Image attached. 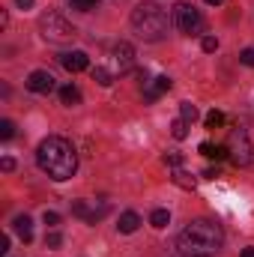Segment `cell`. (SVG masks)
Listing matches in <instances>:
<instances>
[{
    "label": "cell",
    "mask_w": 254,
    "mask_h": 257,
    "mask_svg": "<svg viewBox=\"0 0 254 257\" xmlns=\"http://www.w3.org/2000/svg\"><path fill=\"white\" fill-rule=\"evenodd\" d=\"M36 165L54 180V183H63V180H72L75 171H78V153L75 147L66 141V138H45L36 150Z\"/></svg>",
    "instance_id": "6da1fadb"
},
{
    "label": "cell",
    "mask_w": 254,
    "mask_h": 257,
    "mask_svg": "<svg viewBox=\"0 0 254 257\" xmlns=\"http://www.w3.org/2000/svg\"><path fill=\"white\" fill-rule=\"evenodd\" d=\"M221 245H224L221 227L215 221H206V218L191 221L177 239V248L183 257H215L221 251Z\"/></svg>",
    "instance_id": "7a4b0ae2"
},
{
    "label": "cell",
    "mask_w": 254,
    "mask_h": 257,
    "mask_svg": "<svg viewBox=\"0 0 254 257\" xmlns=\"http://www.w3.org/2000/svg\"><path fill=\"white\" fill-rule=\"evenodd\" d=\"M132 27L144 42H159L168 33V15H165V9L159 3L144 0V3H138L132 9Z\"/></svg>",
    "instance_id": "3957f363"
},
{
    "label": "cell",
    "mask_w": 254,
    "mask_h": 257,
    "mask_svg": "<svg viewBox=\"0 0 254 257\" xmlns=\"http://www.w3.org/2000/svg\"><path fill=\"white\" fill-rule=\"evenodd\" d=\"M39 33H42L48 42H54V45H69V42L78 36V30L72 27V21H66L60 12H45V15L39 18Z\"/></svg>",
    "instance_id": "277c9868"
},
{
    "label": "cell",
    "mask_w": 254,
    "mask_h": 257,
    "mask_svg": "<svg viewBox=\"0 0 254 257\" xmlns=\"http://www.w3.org/2000/svg\"><path fill=\"white\" fill-rule=\"evenodd\" d=\"M227 150H230V159H233L236 168H248V165L254 162V147H251V141H248V132H245V128L236 126L233 132H230Z\"/></svg>",
    "instance_id": "5b68a950"
},
{
    "label": "cell",
    "mask_w": 254,
    "mask_h": 257,
    "mask_svg": "<svg viewBox=\"0 0 254 257\" xmlns=\"http://www.w3.org/2000/svg\"><path fill=\"white\" fill-rule=\"evenodd\" d=\"M171 18H174V27H177L180 33H186V36L200 33V27H203V18H200V12H197L191 3H177Z\"/></svg>",
    "instance_id": "8992f818"
},
{
    "label": "cell",
    "mask_w": 254,
    "mask_h": 257,
    "mask_svg": "<svg viewBox=\"0 0 254 257\" xmlns=\"http://www.w3.org/2000/svg\"><path fill=\"white\" fill-rule=\"evenodd\" d=\"M54 87H57V78L51 72H45V69L30 72V78H27V90L30 93H51Z\"/></svg>",
    "instance_id": "52a82bcc"
},
{
    "label": "cell",
    "mask_w": 254,
    "mask_h": 257,
    "mask_svg": "<svg viewBox=\"0 0 254 257\" xmlns=\"http://www.w3.org/2000/svg\"><path fill=\"white\" fill-rule=\"evenodd\" d=\"M72 215H78V218L96 224L102 215H108V203H102V206H90L87 200H75V203H72Z\"/></svg>",
    "instance_id": "ba28073f"
},
{
    "label": "cell",
    "mask_w": 254,
    "mask_h": 257,
    "mask_svg": "<svg viewBox=\"0 0 254 257\" xmlns=\"http://www.w3.org/2000/svg\"><path fill=\"white\" fill-rule=\"evenodd\" d=\"M114 60L120 66V75L132 72V66H135V48H132L129 42H117V45H114Z\"/></svg>",
    "instance_id": "9c48e42d"
},
{
    "label": "cell",
    "mask_w": 254,
    "mask_h": 257,
    "mask_svg": "<svg viewBox=\"0 0 254 257\" xmlns=\"http://www.w3.org/2000/svg\"><path fill=\"white\" fill-rule=\"evenodd\" d=\"M171 84H174V81H171L168 75H159V78H153V81L147 84V90H144V99H147V102H156L162 93H168V90H171Z\"/></svg>",
    "instance_id": "30bf717a"
},
{
    "label": "cell",
    "mask_w": 254,
    "mask_h": 257,
    "mask_svg": "<svg viewBox=\"0 0 254 257\" xmlns=\"http://www.w3.org/2000/svg\"><path fill=\"white\" fill-rule=\"evenodd\" d=\"M60 63H63V69H69V72H84V69L90 66V57H87L84 51H66L63 57H60Z\"/></svg>",
    "instance_id": "8fae6325"
},
{
    "label": "cell",
    "mask_w": 254,
    "mask_h": 257,
    "mask_svg": "<svg viewBox=\"0 0 254 257\" xmlns=\"http://www.w3.org/2000/svg\"><path fill=\"white\" fill-rule=\"evenodd\" d=\"M12 227H15V233H18L24 242L33 239V221H30V215H15V218H12Z\"/></svg>",
    "instance_id": "7c38bea8"
},
{
    "label": "cell",
    "mask_w": 254,
    "mask_h": 257,
    "mask_svg": "<svg viewBox=\"0 0 254 257\" xmlns=\"http://www.w3.org/2000/svg\"><path fill=\"white\" fill-rule=\"evenodd\" d=\"M138 227H141V215L138 212H123L120 215V224H117L120 233H135Z\"/></svg>",
    "instance_id": "4fadbf2b"
},
{
    "label": "cell",
    "mask_w": 254,
    "mask_h": 257,
    "mask_svg": "<svg viewBox=\"0 0 254 257\" xmlns=\"http://www.w3.org/2000/svg\"><path fill=\"white\" fill-rule=\"evenodd\" d=\"M60 102L63 105H81V90L75 87V84H66V87H60Z\"/></svg>",
    "instance_id": "5bb4252c"
},
{
    "label": "cell",
    "mask_w": 254,
    "mask_h": 257,
    "mask_svg": "<svg viewBox=\"0 0 254 257\" xmlns=\"http://www.w3.org/2000/svg\"><path fill=\"white\" fill-rule=\"evenodd\" d=\"M197 150H200V156H206V159H215V162L227 156V150H224V147H215V144H209V141H203Z\"/></svg>",
    "instance_id": "9a60e30c"
},
{
    "label": "cell",
    "mask_w": 254,
    "mask_h": 257,
    "mask_svg": "<svg viewBox=\"0 0 254 257\" xmlns=\"http://www.w3.org/2000/svg\"><path fill=\"white\" fill-rule=\"evenodd\" d=\"M150 224H153V227H159V230H162V227H168V224H171V212H168V209H153Z\"/></svg>",
    "instance_id": "2e32d148"
},
{
    "label": "cell",
    "mask_w": 254,
    "mask_h": 257,
    "mask_svg": "<svg viewBox=\"0 0 254 257\" xmlns=\"http://www.w3.org/2000/svg\"><path fill=\"white\" fill-rule=\"evenodd\" d=\"M93 81L102 84V87H111V84H114V75H111L105 66H96V69H93Z\"/></svg>",
    "instance_id": "e0dca14e"
},
{
    "label": "cell",
    "mask_w": 254,
    "mask_h": 257,
    "mask_svg": "<svg viewBox=\"0 0 254 257\" xmlns=\"http://www.w3.org/2000/svg\"><path fill=\"white\" fill-rule=\"evenodd\" d=\"M174 183L183 186V189H194V177H189L183 168H174Z\"/></svg>",
    "instance_id": "ac0fdd59"
},
{
    "label": "cell",
    "mask_w": 254,
    "mask_h": 257,
    "mask_svg": "<svg viewBox=\"0 0 254 257\" xmlns=\"http://www.w3.org/2000/svg\"><path fill=\"white\" fill-rule=\"evenodd\" d=\"M180 117H183V120H186V123L191 126V123H194L200 114H197V108H194L191 102H183V105H180Z\"/></svg>",
    "instance_id": "d6986e66"
},
{
    "label": "cell",
    "mask_w": 254,
    "mask_h": 257,
    "mask_svg": "<svg viewBox=\"0 0 254 257\" xmlns=\"http://www.w3.org/2000/svg\"><path fill=\"white\" fill-rule=\"evenodd\" d=\"M171 135H174L177 141H183V138L189 135V123H186L183 117H180V120H174V123H171Z\"/></svg>",
    "instance_id": "ffe728a7"
},
{
    "label": "cell",
    "mask_w": 254,
    "mask_h": 257,
    "mask_svg": "<svg viewBox=\"0 0 254 257\" xmlns=\"http://www.w3.org/2000/svg\"><path fill=\"white\" fill-rule=\"evenodd\" d=\"M69 6L78 9V12H93L99 6V0H69Z\"/></svg>",
    "instance_id": "44dd1931"
},
{
    "label": "cell",
    "mask_w": 254,
    "mask_h": 257,
    "mask_svg": "<svg viewBox=\"0 0 254 257\" xmlns=\"http://www.w3.org/2000/svg\"><path fill=\"white\" fill-rule=\"evenodd\" d=\"M203 123H206V128H218V126H224V114H221V111H209Z\"/></svg>",
    "instance_id": "7402d4cb"
},
{
    "label": "cell",
    "mask_w": 254,
    "mask_h": 257,
    "mask_svg": "<svg viewBox=\"0 0 254 257\" xmlns=\"http://www.w3.org/2000/svg\"><path fill=\"white\" fill-rule=\"evenodd\" d=\"M63 245V236L57 233V230H51L48 236H45V248H60Z\"/></svg>",
    "instance_id": "603a6c76"
},
{
    "label": "cell",
    "mask_w": 254,
    "mask_h": 257,
    "mask_svg": "<svg viewBox=\"0 0 254 257\" xmlns=\"http://www.w3.org/2000/svg\"><path fill=\"white\" fill-rule=\"evenodd\" d=\"M15 135V126H12V120H0V138L3 141H9Z\"/></svg>",
    "instance_id": "cb8c5ba5"
},
{
    "label": "cell",
    "mask_w": 254,
    "mask_h": 257,
    "mask_svg": "<svg viewBox=\"0 0 254 257\" xmlns=\"http://www.w3.org/2000/svg\"><path fill=\"white\" fill-rule=\"evenodd\" d=\"M165 165H171V168H183V156H180V153H168V156H165Z\"/></svg>",
    "instance_id": "d4e9b609"
},
{
    "label": "cell",
    "mask_w": 254,
    "mask_h": 257,
    "mask_svg": "<svg viewBox=\"0 0 254 257\" xmlns=\"http://www.w3.org/2000/svg\"><path fill=\"white\" fill-rule=\"evenodd\" d=\"M200 45H203V51H209V54H212V51L218 48V39H215V36H203V42H200Z\"/></svg>",
    "instance_id": "484cf974"
},
{
    "label": "cell",
    "mask_w": 254,
    "mask_h": 257,
    "mask_svg": "<svg viewBox=\"0 0 254 257\" xmlns=\"http://www.w3.org/2000/svg\"><path fill=\"white\" fill-rule=\"evenodd\" d=\"M239 60H242L245 66H251V69H254V48H245V51L239 54Z\"/></svg>",
    "instance_id": "4316f807"
},
{
    "label": "cell",
    "mask_w": 254,
    "mask_h": 257,
    "mask_svg": "<svg viewBox=\"0 0 254 257\" xmlns=\"http://www.w3.org/2000/svg\"><path fill=\"white\" fill-rule=\"evenodd\" d=\"M45 224H48V227L60 224V215H57V212H48V209H45Z\"/></svg>",
    "instance_id": "83f0119b"
},
{
    "label": "cell",
    "mask_w": 254,
    "mask_h": 257,
    "mask_svg": "<svg viewBox=\"0 0 254 257\" xmlns=\"http://www.w3.org/2000/svg\"><path fill=\"white\" fill-rule=\"evenodd\" d=\"M0 168L9 174V171H15V162H12V159H0Z\"/></svg>",
    "instance_id": "f1b7e54d"
},
{
    "label": "cell",
    "mask_w": 254,
    "mask_h": 257,
    "mask_svg": "<svg viewBox=\"0 0 254 257\" xmlns=\"http://www.w3.org/2000/svg\"><path fill=\"white\" fill-rule=\"evenodd\" d=\"M6 251H9V236L0 233V254H6Z\"/></svg>",
    "instance_id": "f546056e"
},
{
    "label": "cell",
    "mask_w": 254,
    "mask_h": 257,
    "mask_svg": "<svg viewBox=\"0 0 254 257\" xmlns=\"http://www.w3.org/2000/svg\"><path fill=\"white\" fill-rule=\"evenodd\" d=\"M203 177H206V180H215V177H218V168H206Z\"/></svg>",
    "instance_id": "4dcf8cb0"
},
{
    "label": "cell",
    "mask_w": 254,
    "mask_h": 257,
    "mask_svg": "<svg viewBox=\"0 0 254 257\" xmlns=\"http://www.w3.org/2000/svg\"><path fill=\"white\" fill-rule=\"evenodd\" d=\"M15 3H18V9H30V6L36 3V0H15Z\"/></svg>",
    "instance_id": "1f68e13d"
},
{
    "label": "cell",
    "mask_w": 254,
    "mask_h": 257,
    "mask_svg": "<svg viewBox=\"0 0 254 257\" xmlns=\"http://www.w3.org/2000/svg\"><path fill=\"white\" fill-rule=\"evenodd\" d=\"M239 257H254V248H242V254Z\"/></svg>",
    "instance_id": "d6a6232c"
},
{
    "label": "cell",
    "mask_w": 254,
    "mask_h": 257,
    "mask_svg": "<svg viewBox=\"0 0 254 257\" xmlns=\"http://www.w3.org/2000/svg\"><path fill=\"white\" fill-rule=\"evenodd\" d=\"M206 3H209V6H218V3H224V0H206Z\"/></svg>",
    "instance_id": "836d02e7"
}]
</instances>
